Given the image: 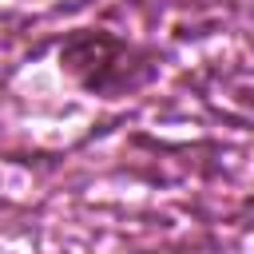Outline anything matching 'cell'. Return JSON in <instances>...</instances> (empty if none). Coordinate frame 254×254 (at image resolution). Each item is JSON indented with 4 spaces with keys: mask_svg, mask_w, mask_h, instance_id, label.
<instances>
[{
    "mask_svg": "<svg viewBox=\"0 0 254 254\" xmlns=\"http://www.w3.org/2000/svg\"><path fill=\"white\" fill-rule=\"evenodd\" d=\"M60 71L91 95L123 99L159 75V56L107 28H75L60 44Z\"/></svg>",
    "mask_w": 254,
    "mask_h": 254,
    "instance_id": "6da1fadb",
    "label": "cell"
}]
</instances>
